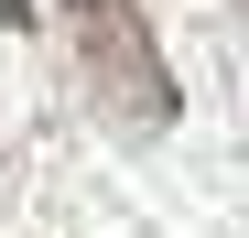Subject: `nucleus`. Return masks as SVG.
Instances as JSON below:
<instances>
[{
    "instance_id": "obj_1",
    "label": "nucleus",
    "mask_w": 249,
    "mask_h": 238,
    "mask_svg": "<svg viewBox=\"0 0 249 238\" xmlns=\"http://www.w3.org/2000/svg\"><path fill=\"white\" fill-rule=\"evenodd\" d=\"M65 33H76V65L119 130H174L184 98H174V65H162L141 0H65Z\"/></svg>"
},
{
    "instance_id": "obj_2",
    "label": "nucleus",
    "mask_w": 249,
    "mask_h": 238,
    "mask_svg": "<svg viewBox=\"0 0 249 238\" xmlns=\"http://www.w3.org/2000/svg\"><path fill=\"white\" fill-rule=\"evenodd\" d=\"M0 33H33V0H0Z\"/></svg>"
},
{
    "instance_id": "obj_3",
    "label": "nucleus",
    "mask_w": 249,
    "mask_h": 238,
    "mask_svg": "<svg viewBox=\"0 0 249 238\" xmlns=\"http://www.w3.org/2000/svg\"><path fill=\"white\" fill-rule=\"evenodd\" d=\"M238 11H249V0H238Z\"/></svg>"
}]
</instances>
